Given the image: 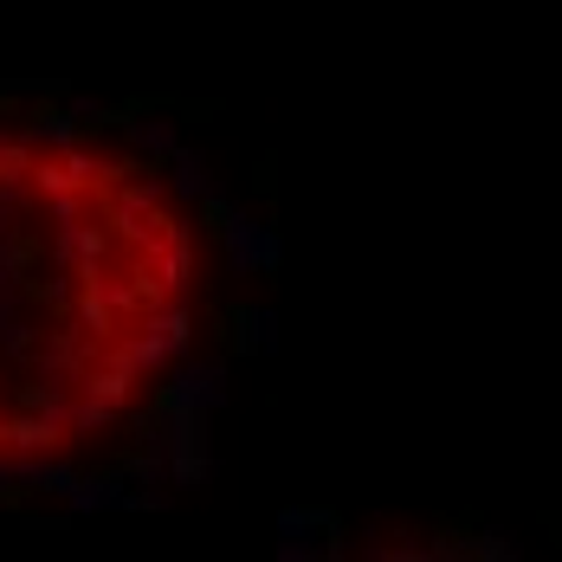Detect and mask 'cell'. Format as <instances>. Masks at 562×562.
Here are the masks:
<instances>
[{
    "label": "cell",
    "instance_id": "1",
    "mask_svg": "<svg viewBox=\"0 0 562 562\" xmlns=\"http://www.w3.org/2000/svg\"><path fill=\"white\" fill-rule=\"evenodd\" d=\"M214 304V214L162 143L0 104V485L111 479L149 447Z\"/></svg>",
    "mask_w": 562,
    "mask_h": 562
}]
</instances>
